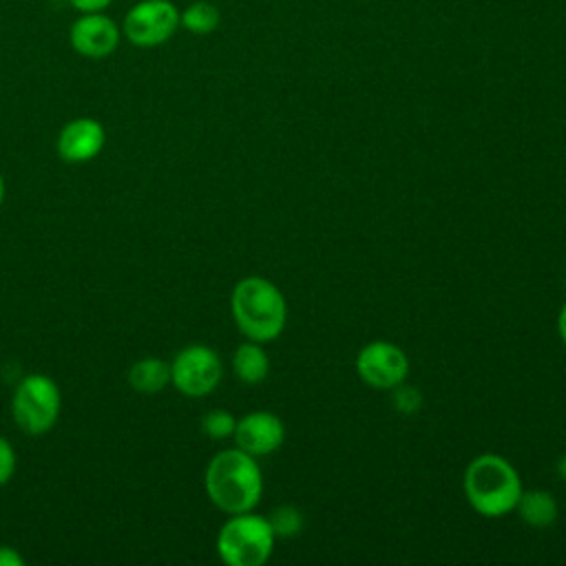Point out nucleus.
<instances>
[{"label":"nucleus","instance_id":"423d86ee","mask_svg":"<svg viewBox=\"0 0 566 566\" xmlns=\"http://www.w3.org/2000/svg\"><path fill=\"white\" fill-rule=\"evenodd\" d=\"M122 35L137 49L166 44L179 29V9L172 0H137L122 20Z\"/></svg>","mask_w":566,"mask_h":566},{"label":"nucleus","instance_id":"f3484780","mask_svg":"<svg viewBox=\"0 0 566 566\" xmlns=\"http://www.w3.org/2000/svg\"><path fill=\"white\" fill-rule=\"evenodd\" d=\"M237 418L226 409H212L201 418V431L212 440H223L234 433Z\"/></svg>","mask_w":566,"mask_h":566},{"label":"nucleus","instance_id":"b1692460","mask_svg":"<svg viewBox=\"0 0 566 566\" xmlns=\"http://www.w3.org/2000/svg\"><path fill=\"white\" fill-rule=\"evenodd\" d=\"M2 201H4V179L0 175V206H2Z\"/></svg>","mask_w":566,"mask_h":566},{"label":"nucleus","instance_id":"0eeeda50","mask_svg":"<svg viewBox=\"0 0 566 566\" xmlns=\"http://www.w3.org/2000/svg\"><path fill=\"white\" fill-rule=\"evenodd\" d=\"M223 376L219 354L208 345H188L170 363V382L190 398H203L217 389Z\"/></svg>","mask_w":566,"mask_h":566},{"label":"nucleus","instance_id":"a211bd4d","mask_svg":"<svg viewBox=\"0 0 566 566\" xmlns=\"http://www.w3.org/2000/svg\"><path fill=\"white\" fill-rule=\"evenodd\" d=\"M394 407L402 413H416L420 407H422V396L418 389L413 387H407L405 382L394 387Z\"/></svg>","mask_w":566,"mask_h":566},{"label":"nucleus","instance_id":"9b49d317","mask_svg":"<svg viewBox=\"0 0 566 566\" xmlns=\"http://www.w3.org/2000/svg\"><path fill=\"white\" fill-rule=\"evenodd\" d=\"M106 144L104 126L93 117H75L66 122L57 135V155L66 164H86L95 159Z\"/></svg>","mask_w":566,"mask_h":566},{"label":"nucleus","instance_id":"6e6552de","mask_svg":"<svg viewBox=\"0 0 566 566\" xmlns=\"http://www.w3.org/2000/svg\"><path fill=\"white\" fill-rule=\"evenodd\" d=\"M358 378L374 389H394L407 380L409 358L396 343L371 340L356 354Z\"/></svg>","mask_w":566,"mask_h":566},{"label":"nucleus","instance_id":"2eb2a0df","mask_svg":"<svg viewBox=\"0 0 566 566\" xmlns=\"http://www.w3.org/2000/svg\"><path fill=\"white\" fill-rule=\"evenodd\" d=\"M221 22V13L217 4L208 0L190 2L184 11H179V27H184L188 33L195 35H208L212 33Z\"/></svg>","mask_w":566,"mask_h":566},{"label":"nucleus","instance_id":"aec40b11","mask_svg":"<svg viewBox=\"0 0 566 566\" xmlns=\"http://www.w3.org/2000/svg\"><path fill=\"white\" fill-rule=\"evenodd\" d=\"M77 13H93V11H106L113 0H66Z\"/></svg>","mask_w":566,"mask_h":566},{"label":"nucleus","instance_id":"39448f33","mask_svg":"<svg viewBox=\"0 0 566 566\" xmlns=\"http://www.w3.org/2000/svg\"><path fill=\"white\" fill-rule=\"evenodd\" d=\"M62 409V394L53 378L44 374L24 376L11 396L13 422L29 436L53 429Z\"/></svg>","mask_w":566,"mask_h":566},{"label":"nucleus","instance_id":"5701e85b","mask_svg":"<svg viewBox=\"0 0 566 566\" xmlns=\"http://www.w3.org/2000/svg\"><path fill=\"white\" fill-rule=\"evenodd\" d=\"M557 473H559V475H562V480L566 482V453L557 460Z\"/></svg>","mask_w":566,"mask_h":566},{"label":"nucleus","instance_id":"f03ea898","mask_svg":"<svg viewBox=\"0 0 566 566\" xmlns=\"http://www.w3.org/2000/svg\"><path fill=\"white\" fill-rule=\"evenodd\" d=\"M230 312L239 332L261 345L279 338L287 323L285 296L265 276L237 281L230 294Z\"/></svg>","mask_w":566,"mask_h":566},{"label":"nucleus","instance_id":"4be33fe9","mask_svg":"<svg viewBox=\"0 0 566 566\" xmlns=\"http://www.w3.org/2000/svg\"><path fill=\"white\" fill-rule=\"evenodd\" d=\"M557 332H559V336H562V343L566 345V303L562 305L559 316H557Z\"/></svg>","mask_w":566,"mask_h":566},{"label":"nucleus","instance_id":"7ed1b4c3","mask_svg":"<svg viewBox=\"0 0 566 566\" xmlns=\"http://www.w3.org/2000/svg\"><path fill=\"white\" fill-rule=\"evenodd\" d=\"M462 491L475 513L502 517L515 511L524 486L517 469L504 455L480 453L464 469Z\"/></svg>","mask_w":566,"mask_h":566},{"label":"nucleus","instance_id":"1a4fd4ad","mask_svg":"<svg viewBox=\"0 0 566 566\" xmlns=\"http://www.w3.org/2000/svg\"><path fill=\"white\" fill-rule=\"evenodd\" d=\"M122 27L106 11L80 13L69 29L71 49L88 60H104L117 51Z\"/></svg>","mask_w":566,"mask_h":566},{"label":"nucleus","instance_id":"9d476101","mask_svg":"<svg viewBox=\"0 0 566 566\" xmlns=\"http://www.w3.org/2000/svg\"><path fill=\"white\" fill-rule=\"evenodd\" d=\"M232 438L241 451L254 458L270 455L281 449L285 440V424L272 411H250L237 420Z\"/></svg>","mask_w":566,"mask_h":566},{"label":"nucleus","instance_id":"20e7f679","mask_svg":"<svg viewBox=\"0 0 566 566\" xmlns=\"http://www.w3.org/2000/svg\"><path fill=\"white\" fill-rule=\"evenodd\" d=\"M274 542L268 517L245 511L223 522L217 533V553L228 566H261L270 559Z\"/></svg>","mask_w":566,"mask_h":566},{"label":"nucleus","instance_id":"4468645a","mask_svg":"<svg viewBox=\"0 0 566 566\" xmlns=\"http://www.w3.org/2000/svg\"><path fill=\"white\" fill-rule=\"evenodd\" d=\"M170 382V363L148 356L133 363L128 369V385L137 394H159Z\"/></svg>","mask_w":566,"mask_h":566},{"label":"nucleus","instance_id":"dca6fc26","mask_svg":"<svg viewBox=\"0 0 566 566\" xmlns=\"http://www.w3.org/2000/svg\"><path fill=\"white\" fill-rule=\"evenodd\" d=\"M268 522L274 531V537H296L303 528V513L292 506V504H281L276 506L270 515H268Z\"/></svg>","mask_w":566,"mask_h":566},{"label":"nucleus","instance_id":"f8f14e48","mask_svg":"<svg viewBox=\"0 0 566 566\" xmlns=\"http://www.w3.org/2000/svg\"><path fill=\"white\" fill-rule=\"evenodd\" d=\"M232 371L245 385L263 382L270 374V356L256 340L241 343L232 354Z\"/></svg>","mask_w":566,"mask_h":566},{"label":"nucleus","instance_id":"6ab92c4d","mask_svg":"<svg viewBox=\"0 0 566 566\" xmlns=\"http://www.w3.org/2000/svg\"><path fill=\"white\" fill-rule=\"evenodd\" d=\"M15 473V451L7 438L0 436V486L7 484Z\"/></svg>","mask_w":566,"mask_h":566},{"label":"nucleus","instance_id":"f257e3e1","mask_svg":"<svg viewBox=\"0 0 566 566\" xmlns=\"http://www.w3.org/2000/svg\"><path fill=\"white\" fill-rule=\"evenodd\" d=\"M203 486L210 502L228 513L252 511L263 495V473L254 455L239 447L214 453L203 473Z\"/></svg>","mask_w":566,"mask_h":566},{"label":"nucleus","instance_id":"412c9836","mask_svg":"<svg viewBox=\"0 0 566 566\" xmlns=\"http://www.w3.org/2000/svg\"><path fill=\"white\" fill-rule=\"evenodd\" d=\"M0 566H24V557L11 546H0Z\"/></svg>","mask_w":566,"mask_h":566},{"label":"nucleus","instance_id":"ddd939ff","mask_svg":"<svg viewBox=\"0 0 566 566\" xmlns=\"http://www.w3.org/2000/svg\"><path fill=\"white\" fill-rule=\"evenodd\" d=\"M515 511L528 526L546 528L557 520V500L553 497V493L542 489L522 491Z\"/></svg>","mask_w":566,"mask_h":566}]
</instances>
